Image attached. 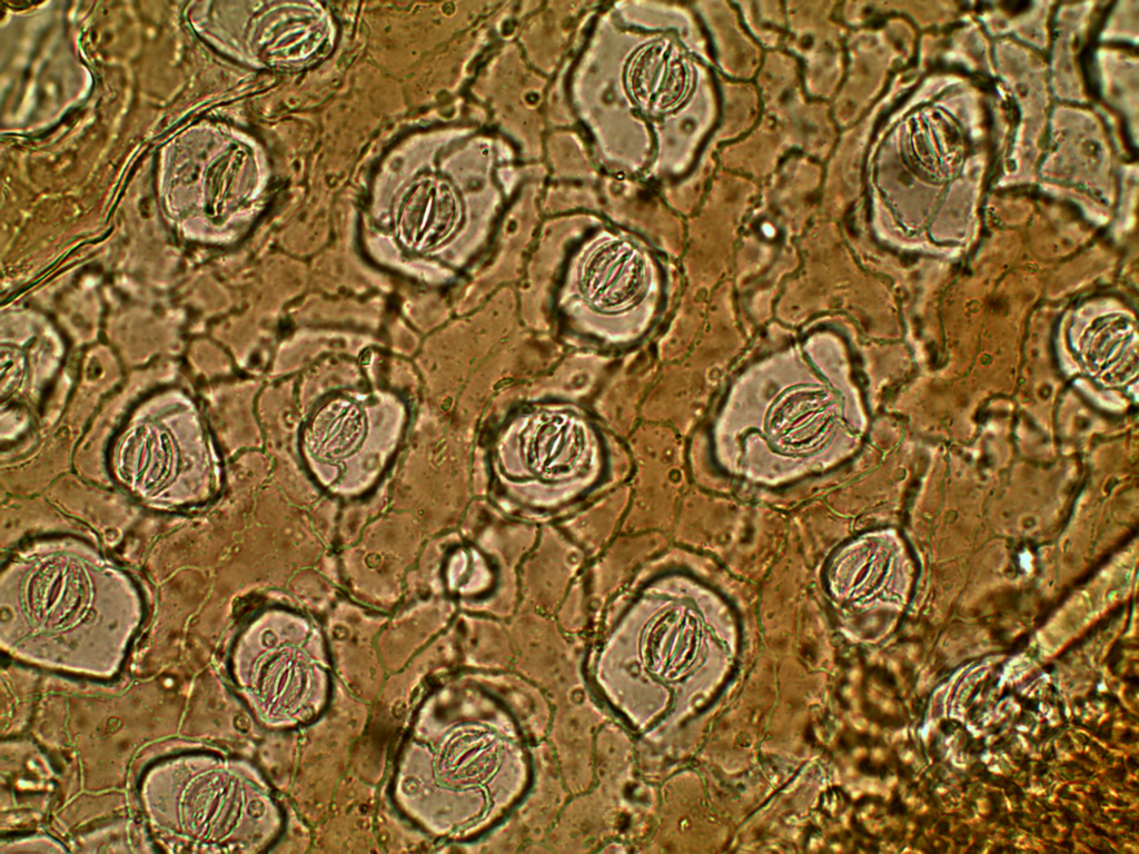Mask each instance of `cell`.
Masks as SVG:
<instances>
[{
    "mask_svg": "<svg viewBox=\"0 0 1139 854\" xmlns=\"http://www.w3.org/2000/svg\"><path fill=\"white\" fill-rule=\"evenodd\" d=\"M367 434L366 414L356 403L338 398L318 409L308 424L305 444L311 463L325 466L317 477L326 488L351 494L370 486L359 457Z\"/></svg>",
    "mask_w": 1139,
    "mask_h": 854,
    "instance_id": "4",
    "label": "cell"
},
{
    "mask_svg": "<svg viewBox=\"0 0 1139 854\" xmlns=\"http://www.w3.org/2000/svg\"><path fill=\"white\" fill-rule=\"evenodd\" d=\"M494 467L506 493L532 508H557L585 494L604 469L595 426L577 409L542 405L499 430Z\"/></svg>",
    "mask_w": 1139,
    "mask_h": 854,
    "instance_id": "1",
    "label": "cell"
},
{
    "mask_svg": "<svg viewBox=\"0 0 1139 854\" xmlns=\"http://www.w3.org/2000/svg\"><path fill=\"white\" fill-rule=\"evenodd\" d=\"M660 296V274L651 254L630 238L605 235L573 259L559 304L577 330L623 345L645 334Z\"/></svg>",
    "mask_w": 1139,
    "mask_h": 854,
    "instance_id": "2",
    "label": "cell"
},
{
    "mask_svg": "<svg viewBox=\"0 0 1139 854\" xmlns=\"http://www.w3.org/2000/svg\"><path fill=\"white\" fill-rule=\"evenodd\" d=\"M264 702L276 726L310 721L327 693L328 666L318 630L305 618L269 613L259 622Z\"/></svg>",
    "mask_w": 1139,
    "mask_h": 854,
    "instance_id": "3",
    "label": "cell"
},
{
    "mask_svg": "<svg viewBox=\"0 0 1139 854\" xmlns=\"http://www.w3.org/2000/svg\"><path fill=\"white\" fill-rule=\"evenodd\" d=\"M685 82L684 63L675 48L664 40L641 48L626 71L632 98L650 113L673 108L684 92Z\"/></svg>",
    "mask_w": 1139,
    "mask_h": 854,
    "instance_id": "5",
    "label": "cell"
}]
</instances>
